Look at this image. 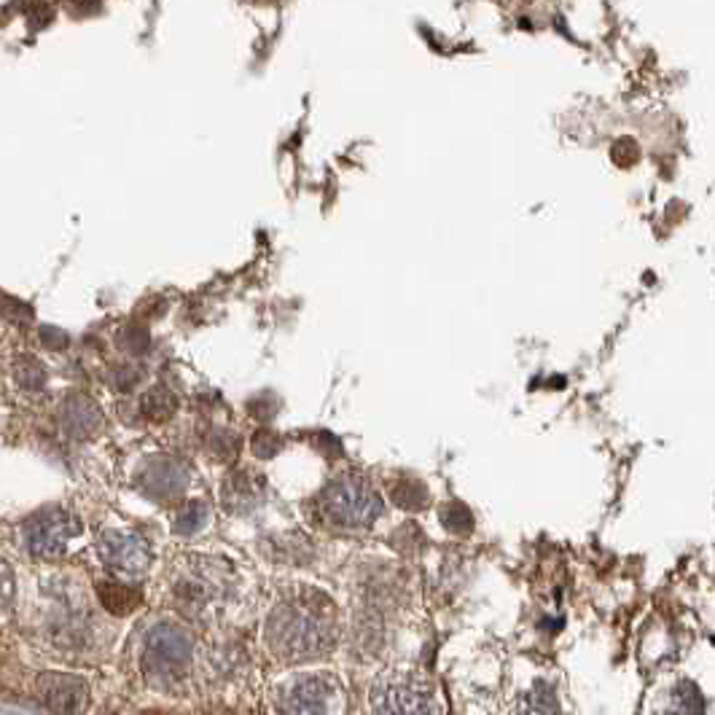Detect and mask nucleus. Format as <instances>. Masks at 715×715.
I'll use <instances>...</instances> for the list:
<instances>
[{"label":"nucleus","instance_id":"1","mask_svg":"<svg viewBox=\"0 0 715 715\" xmlns=\"http://www.w3.org/2000/svg\"><path fill=\"white\" fill-rule=\"evenodd\" d=\"M269 651L280 662L302 665L323 659L339 638L337 608L321 592H294L283 597L267 619L264 629Z\"/></svg>","mask_w":715,"mask_h":715},{"label":"nucleus","instance_id":"2","mask_svg":"<svg viewBox=\"0 0 715 715\" xmlns=\"http://www.w3.org/2000/svg\"><path fill=\"white\" fill-rule=\"evenodd\" d=\"M323 517L339 530H366L382 517L379 493L356 474L339 476L321 493Z\"/></svg>","mask_w":715,"mask_h":715},{"label":"nucleus","instance_id":"3","mask_svg":"<svg viewBox=\"0 0 715 715\" xmlns=\"http://www.w3.org/2000/svg\"><path fill=\"white\" fill-rule=\"evenodd\" d=\"M191 659H194V640L183 627L173 621H159L149 629L143 646V670L151 681L159 683L180 681Z\"/></svg>","mask_w":715,"mask_h":715},{"label":"nucleus","instance_id":"4","mask_svg":"<svg viewBox=\"0 0 715 715\" xmlns=\"http://www.w3.org/2000/svg\"><path fill=\"white\" fill-rule=\"evenodd\" d=\"M371 708L376 713H439L433 686L417 675H382L371 689Z\"/></svg>","mask_w":715,"mask_h":715},{"label":"nucleus","instance_id":"5","mask_svg":"<svg viewBox=\"0 0 715 715\" xmlns=\"http://www.w3.org/2000/svg\"><path fill=\"white\" fill-rule=\"evenodd\" d=\"M78 530L81 528L73 514L62 509H46L24 525V540L27 548L38 557H62L70 538L78 536Z\"/></svg>","mask_w":715,"mask_h":715},{"label":"nucleus","instance_id":"6","mask_svg":"<svg viewBox=\"0 0 715 715\" xmlns=\"http://www.w3.org/2000/svg\"><path fill=\"white\" fill-rule=\"evenodd\" d=\"M100 557L111 570L127 578L143 575L151 565L149 543L138 533H124V530H105L100 536Z\"/></svg>","mask_w":715,"mask_h":715},{"label":"nucleus","instance_id":"7","mask_svg":"<svg viewBox=\"0 0 715 715\" xmlns=\"http://www.w3.org/2000/svg\"><path fill=\"white\" fill-rule=\"evenodd\" d=\"M339 689L329 675H299L285 686L280 708L285 713H331L337 708Z\"/></svg>","mask_w":715,"mask_h":715},{"label":"nucleus","instance_id":"8","mask_svg":"<svg viewBox=\"0 0 715 715\" xmlns=\"http://www.w3.org/2000/svg\"><path fill=\"white\" fill-rule=\"evenodd\" d=\"M138 487L154 501H178L188 487V468L173 457H154L138 474Z\"/></svg>","mask_w":715,"mask_h":715},{"label":"nucleus","instance_id":"9","mask_svg":"<svg viewBox=\"0 0 715 715\" xmlns=\"http://www.w3.org/2000/svg\"><path fill=\"white\" fill-rule=\"evenodd\" d=\"M38 697L43 700L46 708H51L57 713H78L86 705L89 689L76 675L46 673V675L38 678Z\"/></svg>","mask_w":715,"mask_h":715},{"label":"nucleus","instance_id":"10","mask_svg":"<svg viewBox=\"0 0 715 715\" xmlns=\"http://www.w3.org/2000/svg\"><path fill=\"white\" fill-rule=\"evenodd\" d=\"M221 498H223V506H229L231 511H248L264 498V482L256 474L237 471L234 476H229V482H223Z\"/></svg>","mask_w":715,"mask_h":715},{"label":"nucleus","instance_id":"11","mask_svg":"<svg viewBox=\"0 0 715 715\" xmlns=\"http://www.w3.org/2000/svg\"><path fill=\"white\" fill-rule=\"evenodd\" d=\"M62 417H65V430L70 436H76V439L92 436L100 428V420H103L100 409L89 398H81V395H76V398H70L65 403Z\"/></svg>","mask_w":715,"mask_h":715},{"label":"nucleus","instance_id":"12","mask_svg":"<svg viewBox=\"0 0 715 715\" xmlns=\"http://www.w3.org/2000/svg\"><path fill=\"white\" fill-rule=\"evenodd\" d=\"M97 597L103 602V608L113 616H127L132 613L138 605H140V592L132 589V586H124V584H116V581H103L97 586Z\"/></svg>","mask_w":715,"mask_h":715},{"label":"nucleus","instance_id":"13","mask_svg":"<svg viewBox=\"0 0 715 715\" xmlns=\"http://www.w3.org/2000/svg\"><path fill=\"white\" fill-rule=\"evenodd\" d=\"M176 406H178L176 395L170 390H165V387H154L143 398V414L149 420H154V422H165L167 417H173Z\"/></svg>","mask_w":715,"mask_h":715},{"label":"nucleus","instance_id":"14","mask_svg":"<svg viewBox=\"0 0 715 715\" xmlns=\"http://www.w3.org/2000/svg\"><path fill=\"white\" fill-rule=\"evenodd\" d=\"M207 520H210V511H207L204 503H188V506H183V511L176 517V530L180 536H194V533H199L207 525Z\"/></svg>","mask_w":715,"mask_h":715},{"label":"nucleus","instance_id":"15","mask_svg":"<svg viewBox=\"0 0 715 715\" xmlns=\"http://www.w3.org/2000/svg\"><path fill=\"white\" fill-rule=\"evenodd\" d=\"M14 374H16V382H19L24 390H41L43 382H46V368H43L35 358L30 356L16 360Z\"/></svg>","mask_w":715,"mask_h":715},{"label":"nucleus","instance_id":"16","mask_svg":"<svg viewBox=\"0 0 715 715\" xmlns=\"http://www.w3.org/2000/svg\"><path fill=\"white\" fill-rule=\"evenodd\" d=\"M441 522L449 533H457V536H468L471 528H474V517L466 506L460 503H447L441 509Z\"/></svg>","mask_w":715,"mask_h":715},{"label":"nucleus","instance_id":"17","mask_svg":"<svg viewBox=\"0 0 715 715\" xmlns=\"http://www.w3.org/2000/svg\"><path fill=\"white\" fill-rule=\"evenodd\" d=\"M393 498L403 509H422V503L428 501V493H425V487H420V484L412 482V484H398L393 490Z\"/></svg>","mask_w":715,"mask_h":715},{"label":"nucleus","instance_id":"18","mask_svg":"<svg viewBox=\"0 0 715 715\" xmlns=\"http://www.w3.org/2000/svg\"><path fill=\"white\" fill-rule=\"evenodd\" d=\"M0 312H3L5 318H11V321H19V323L32 321V310H30L27 304H22V302L11 299V296H3V299H0Z\"/></svg>","mask_w":715,"mask_h":715},{"label":"nucleus","instance_id":"19","mask_svg":"<svg viewBox=\"0 0 715 715\" xmlns=\"http://www.w3.org/2000/svg\"><path fill=\"white\" fill-rule=\"evenodd\" d=\"M11 597H14V575H11L8 565L0 562V611L11 602Z\"/></svg>","mask_w":715,"mask_h":715},{"label":"nucleus","instance_id":"20","mask_svg":"<svg viewBox=\"0 0 715 715\" xmlns=\"http://www.w3.org/2000/svg\"><path fill=\"white\" fill-rule=\"evenodd\" d=\"M41 339H43V345L51 348V350H59V348L68 345V337H65L59 329H43V331H41Z\"/></svg>","mask_w":715,"mask_h":715}]
</instances>
